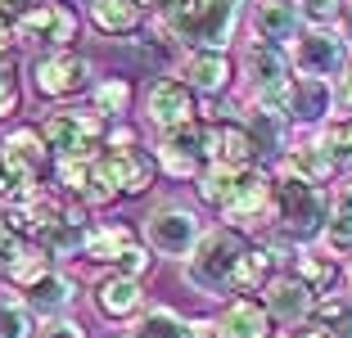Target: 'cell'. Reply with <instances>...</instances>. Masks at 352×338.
Returning <instances> with one entry per match:
<instances>
[{
	"label": "cell",
	"instance_id": "cell-1",
	"mask_svg": "<svg viewBox=\"0 0 352 338\" xmlns=\"http://www.w3.org/2000/svg\"><path fill=\"white\" fill-rule=\"evenodd\" d=\"M235 19L239 0H172L163 10V32L190 50H226Z\"/></svg>",
	"mask_w": 352,
	"mask_h": 338
},
{
	"label": "cell",
	"instance_id": "cell-33",
	"mask_svg": "<svg viewBox=\"0 0 352 338\" xmlns=\"http://www.w3.org/2000/svg\"><path fill=\"white\" fill-rule=\"evenodd\" d=\"M36 334V311L19 293L0 297V338H32Z\"/></svg>",
	"mask_w": 352,
	"mask_h": 338
},
{
	"label": "cell",
	"instance_id": "cell-30",
	"mask_svg": "<svg viewBox=\"0 0 352 338\" xmlns=\"http://www.w3.org/2000/svg\"><path fill=\"white\" fill-rule=\"evenodd\" d=\"M321 239L334 257H352V194H339V203L330 207V221H325Z\"/></svg>",
	"mask_w": 352,
	"mask_h": 338
},
{
	"label": "cell",
	"instance_id": "cell-45",
	"mask_svg": "<svg viewBox=\"0 0 352 338\" xmlns=\"http://www.w3.org/2000/svg\"><path fill=\"white\" fill-rule=\"evenodd\" d=\"M104 144H109V149H135V135L126 131V126H118V131L104 135Z\"/></svg>",
	"mask_w": 352,
	"mask_h": 338
},
{
	"label": "cell",
	"instance_id": "cell-38",
	"mask_svg": "<svg viewBox=\"0 0 352 338\" xmlns=\"http://www.w3.org/2000/svg\"><path fill=\"white\" fill-rule=\"evenodd\" d=\"M298 5V19H307L311 27H325L343 14V0H294Z\"/></svg>",
	"mask_w": 352,
	"mask_h": 338
},
{
	"label": "cell",
	"instance_id": "cell-23",
	"mask_svg": "<svg viewBox=\"0 0 352 338\" xmlns=\"http://www.w3.org/2000/svg\"><path fill=\"white\" fill-rule=\"evenodd\" d=\"M5 275L19 289H32L41 275H50V253H45L36 239H19V248H14L10 262H5Z\"/></svg>",
	"mask_w": 352,
	"mask_h": 338
},
{
	"label": "cell",
	"instance_id": "cell-11",
	"mask_svg": "<svg viewBox=\"0 0 352 338\" xmlns=\"http://www.w3.org/2000/svg\"><path fill=\"white\" fill-rule=\"evenodd\" d=\"M45 158H50V149H45L41 131H32V126H19V131H10L0 140V167L14 181H23L28 190H36V181L45 172Z\"/></svg>",
	"mask_w": 352,
	"mask_h": 338
},
{
	"label": "cell",
	"instance_id": "cell-24",
	"mask_svg": "<svg viewBox=\"0 0 352 338\" xmlns=\"http://www.w3.org/2000/svg\"><path fill=\"white\" fill-rule=\"evenodd\" d=\"M289 117H298V122H325V117H330V82H311V77H294Z\"/></svg>",
	"mask_w": 352,
	"mask_h": 338
},
{
	"label": "cell",
	"instance_id": "cell-44",
	"mask_svg": "<svg viewBox=\"0 0 352 338\" xmlns=\"http://www.w3.org/2000/svg\"><path fill=\"white\" fill-rule=\"evenodd\" d=\"M14 248H19V235H14L10 225L0 221V267H5V262H10V253H14Z\"/></svg>",
	"mask_w": 352,
	"mask_h": 338
},
{
	"label": "cell",
	"instance_id": "cell-35",
	"mask_svg": "<svg viewBox=\"0 0 352 338\" xmlns=\"http://www.w3.org/2000/svg\"><path fill=\"white\" fill-rule=\"evenodd\" d=\"M126 104H131V86L122 77H104L95 86V113L100 117H118V113H126Z\"/></svg>",
	"mask_w": 352,
	"mask_h": 338
},
{
	"label": "cell",
	"instance_id": "cell-5",
	"mask_svg": "<svg viewBox=\"0 0 352 338\" xmlns=\"http://www.w3.org/2000/svg\"><path fill=\"white\" fill-rule=\"evenodd\" d=\"M212 149H217V122H186L163 131L158 140V163L167 167L172 176H199L204 167H212Z\"/></svg>",
	"mask_w": 352,
	"mask_h": 338
},
{
	"label": "cell",
	"instance_id": "cell-6",
	"mask_svg": "<svg viewBox=\"0 0 352 338\" xmlns=\"http://www.w3.org/2000/svg\"><path fill=\"white\" fill-rule=\"evenodd\" d=\"M14 41L32 45V50H68V45L77 41V14L68 10V5H50V0H41L36 10H28L19 19V27H14Z\"/></svg>",
	"mask_w": 352,
	"mask_h": 338
},
{
	"label": "cell",
	"instance_id": "cell-9",
	"mask_svg": "<svg viewBox=\"0 0 352 338\" xmlns=\"http://www.w3.org/2000/svg\"><path fill=\"white\" fill-rule=\"evenodd\" d=\"M54 181H59V194L73 199V203L82 207H95V203H113L118 190L113 181L104 176L100 158H59V167H54Z\"/></svg>",
	"mask_w": 352,
	"mask_h": 338
},
{
	"label": "cell",
	"instance_id": "cell-19",
	"mask_svg": "<svg viewBox=\"0 0 352 338\" xmlns=\"http://www.w3.org/2000/svg\"><path fill=\"white\" fill-rule=\"evenodd\" d=\"M186 86L190 91H199L208 100V95H221L230 86V59L226 50H195L186 59Z\"/></svg>",
	"mask_w": 352,
	"mask_h": 338
},
{
	"label": "cell",
	"instance_id": "cell-2",
	"mask_svg": "<svg viewBox=\"0 0 352 338\" xmlns=\"http://www.w3.org/2000/svg\"><path fill=\"white\" fill-rule=\"evenodd\" d=\"M330 207L334 203L325 194V185H311L289 172H280L271 181V216L289 239H316L330 221Z\"/></svg>",
	"mask_w": 352,
	"mask_h": 338
},
{
	"label": "cell",
	"instance_id": "cell-3",
	"mask_svg": "<svg viewBox=\"0 0 352 338\" xmlns=\"http://www.w3.org/2000/svg\"><path fill=\"white\" fill-rule=\"evenodd\" d=\"M244 239L235 230H208L195 244V253L186 257V280L208 297H226L239 289V257H244Z\"/></svg>",
	"mask_w": 352,
	"mask_h": 338
},
{
	"label": "cell",
	"instance_id": "cell-29",
	"mask_svg": "<svg viewBox=\"0 0 352 338\" xmlns=\"http://www.w3.org/2000/svg\"><path fill=\"white\" fill-rule=\"evenodd\" d=\"M131 338H190V320L176 316L172 307H149L145 316L135 320Z\"/></svg>",
	"mask_w": 352,
	"mask_h": 338
},
{
	"label": "cell",
	"instance_id": "cell-7",
	"mask_svg": "<svg viewBox=\"0 0 352 338\" xmlns=\"http://www.w3.org/2000/svg\"><path fill=\"white\" fill-rule=\"evenodd\" d=\"M145 235H149V248L163 257H190L195 244L204 239V225L190 207L181 203H158L145 221Z\"/></svg>",
	"mask_w": 352,
	"mask_h": 338
},
{
	"label": "cell",
	"instance_id": "cell-49",
	"mask_svg": "<svg viewBox=\"0 0 352 338\" xmlns=\"http://www.w3.org/2000/svg\"><path fill=\"white\" fill-rule=\"evenodd\" d=\"M302 338H330V334H325V329H316V334H302Z\"/></svg>",
	"mask_w": 352,
	"mask_h": 338
},
{
	"label": "cell",
	"instance_id": "cell-47",
	"mask_svg": "<svg viewBox=\"0 0 352 338\" xmlns=\"http://www.w3.org/2000/svg\"><path fill=\"white\" fill-rule=\"evenodd\" d=\"M339 19H343V32H348V41H352V0H343V14H339Z\"/></svg>",
	"mask_w": 352,
	"mask_h": 338
},
{
	"label": "cell",
	"instance_id": "cell-4",
	"mask_svg": "<svg viewBox=\"0 0 352 338\" xmlns=\"http://www.w3.org/2000/svg\"><path fill=\"white\" fill-rule=\"evenodd\" d=\"M41 140L59 158H100L95 149L104 144V117L95 109H59L45 117Z\"/></svg>",
	"mask_w": 352,
	"mask_h": 338
},
{
	"label": "cell",
	"instance_id": "cell-46",
	"mask_svg": "<svg viewBox=\"0 0 352 338\" xmlns=\"http://www.w3.org/2000/svg\"><path fill=\"white\" fill-rule=\"evenodd\" d=\"M339 100H343V109H352V59L339 72Z\"/></svg>",
	"mask_w": 352,
	"mask_h": 338
},
{
	"label": "cell",
	"instance_id": "cell-25",
	"mask_svg": "<svg viewBox=\"0 0 352 338\" xmlns=\"http://www.w3.org/2000/svg\"><path fill=\"white\" fill-rule=\"evenodd\" d=\"M253 140L244 122H217V149H212V167H253Z\"/></svg>",
	"mask_w": 352,
	"mask_h": 338
},
{
	"label": "cell",
	"instance_id": "cell-12",
	"mask_svg": "<svg viewBox=\"0 0 352 338\" xmlns=\"http://www.w3.org/2000/svg\"><path fill=\"white\" fill-rule=\"evenodd\" d=\"M221 216L230 221V230H235V225H262L271 216V176L262 172V167H244L239 181H235L230 203L221 207Z\"/></svg>",
	"mask_w": 352,
	"mask_h": 338
},
{
	"label": "cell",
	"instance_id": "cell-27",
	"mask_svg": "<svg viewBox=\"0 0 352 338\" xmlns=\"http://www.w3.org/2000/svg\"><path fill=\"white\" fill-rule=\"evenodd\" d=\"M91 23L109 36H126L140 27V5L135 0H91Z\"/></svg>",
	"mask_w": 352,
	"mask_h": 338
},
{
	"label": "cell",
	"instance_id": "cell-36",
	"mask_svg": "<svg viewBox=\"0 0 352 338\" xmlns=\"http://www.w3.org/2000/svg\"><path fill=\"white\" fill-rule=\"evenodd\" d=\"M316 144H321L339 167H352V117H348V122H325Z\"/></svg>",
	"mask_w": 352,
	"mask_h": 338
},
{
	"label": "cell",
	"instance_id": "cell-26",
	"mask_svg": "<svg viewBox=\"0 0 352 338\" xmlns=\"http://www.w3.org/2000/svg\"><path fill=\"white\" fill-rule=\"evenodd\" d=\"M244 131H249L258 158H280V149H285V117H280V113L253 109L249 117H244Z\"/></svg>",
	"mask_w": 352,
	"mask_h": 338
},
{
	"label": "cell",
	"instance_id": "cell-43",
	"mask_svg": "<svg viewBox=\"0 0 352 338\" xmlns=\"http://www.w3.org/2000/svg\"><path fill=\"white\" fill-rule=\"evenodd\" d=\"M325 334H330V338H352V307H348V311H339V316L325 325Z\"/></svg>",
	"mask_w": 352,
	"mask_h": 338
},
{
	"label": "cell",
	"instance_id": "cell-48",
	"mask_svg": "<svg viewBox=\"0 0 352 338\" xmlns=\"http://www.w3.org/2000/svg\"><path fill=\"white\" fill-rule=\"evenodd\" d=\"M135 5H140V10H167L172 0H135Z\"/></svg>",
	"mask_w": 352,
	"mask_h": 338
},
{
	"label": "cell",
	"instance_id": "cell-18",
	"mask_svg": "<svg viewBox=\"0 0 352 338\" xmlns=\"http://www.w3.org/2000/svg\"><path fill=\"white\" fill-rule=\"evenodd\" d=\"M298 5L294 0H258L253 5V32H258V41H294L298 36Z\"/></svg>",
	"mask_w": 352,
	"mask_h": 338
},
{
	"label": "cell",
	"instance_id": "cell-34",
	"mask_svg": "<svg viewBox=\"0 0 352 338\" xmlns=\"http://www.w3.org/2000/svg\"><path fill=\"white\" fill-rule=\"evenodd\" d=\"M294 275L311 289V293H325L334 284V267L330 257H316V253H294Z\"/></svg>",
	"mask_w": 352,
	"mask_h": 338
},
{
	"label": "cell",
	"instance_id": "cell-8",
	"mask_svg": "<svg viewBox=\"0 0 352 338\" xmlns=\"http://www.w3.org/2000/svg\"><path fill=\"white\" fill-rule=\"evenodd\" d=\"M294 68H298V77H311V82H330V77H339L343 63H348V45H343V36H334V32L325 27H307L294 36Z\"/></svg>",
	"mask_w": 352,
	"mask_h": 338
},
{
	"label": "cell",
	"instance_id": "cell-40",
	"mask_svg": "<svg viewBox=\"0 0 352 338\" xmlns=\"http://www.w3.org/2000/svg\"><path fill=\"white\" fill-rule=\"evenodd\" d=\"M118 271H122V275H131V280H140V275L149 271V248H140V244H135L131 253H126L122 262H118Z\"/></svg>",
	"mask_w": 352,
	"mask_h": 338
},
{
	"label": "cell",
	"instance_id": "cell-28",
	"mask_svg": "<svg viewBox=\"0 0 352 338\" xmlns=\"http://www.w3.org/2000/svg\"><path fill=\"white\" fill-rule=\"evenodd\" d=\"M32 311H45V316H59V311H68V302H73V280L68 275H41L36 284L28 289V297H23Z\"/></svg>",
	"mask_w": 352,
	"mask_h": 338
},
{
	"label": "cell",
	"instance_id": "cell-14",
	"mask_svg": "<svg viewBox=\"0 0 352 338\" xmlns=\"http://www.w3.org/2000/svg\"><path fill=\"white\" fill-rule=\"evenodd\" d=\"M104 176L113 181L118 194H145L149 185H154V158L140 154V144L135 149H109V154L100 158Z\"/></svg>",
	"mask_w": 352,
	"mask_h": 338
},
{
	"label": "cell",
	"instance_id": "cell-15",
	"mask_svg": "<svg viewBox=\"0 0 352 338\" xmlns=\"http://www.w3.org/2000/svg\"><path fill=\"white\" fill-rule=\"evenodd\" d=\"M262 307H267L271 320H280V325H298V320L311 316V289L302 284L298 275H271Z\"/></svg>",
	"mask_w": 352,
	"mask_h": 338
},
{
	"label": "cell",
	"instance_id": "cell-37",
	"mask_svg": "<svg viewBox=\"0 0 352 338\" xmlns=\"http://www.w3.org/2000/svg\"><path fill=\"white\" fill-rule=\"evenodd\" d=\"M14 109H19V63L10 45H0V117H10Z\"/></svg>",
	"mask_w": 352,
	"mask_h": 338
},
{
	"label": "cell",
	"instance_id": "cell-50",
	"mask_svg": "<svg viewBox=\"0 0 352 338\" xmlns=\"http://www.w3.org/2000/svg\"><path fill=\"white\" fill-rule=\"evenodd\" d=\"M348 280H352V262H348Z\"/></svg>",
	"mask_w": 352,
	"mask_h": 338
},
{
	"label": "cell",
	"instance_id": "cell-41",
	"mask_svg": "<svg viewBox=\"0 0 352 338\" xmlns=\"http://www.w3.org/2000/svg\"><path fill=\"white\" fill-rule=\"evenodd\" d=\"M41 338H86V329L77 325V320H59V316H54L50 325L41 329Z\"/></svg>",
	"mask_w": 352,
	"mask_h": 338
},
{
	"label": "cell",
	"instance_id": "cell-16",
	"mask_svg": "<svg viewBox=\"0 0 352 338\" xmlns=\"http://www.w3.org/2000/svg\"><path fill=\"white\" fill-rule=\"evenodd\" d=\"M217 338H271V311L258 297H235L217 320Z\"/></svg>",
	"mask_w": 352,
	"mask_h": 338
},
{
	"label": "cell",
	"instance_id": "cell-10",
	"mask_svg": "<svg viewBox=\"0 0 352 338\" xmlns=\"http://www.w3.org/2000/svg\"><path fill=\"white\" fill-rule=\"evenodd\" d=\"M91 59L77 50H59V54H45L41 63H36V91L45 95V100H68V95H82L86 86H91Z\"/></svg>",
	"mask_w": 352,
	"mask_h": 338
},
{
	"label": "cell",
	"instance_id": "cell-20",
	"mask_svg": "<svg viewBox=\"0 0 352 338\" xmlns=\"http://www.w3.org/2000/svg\"><path fill=\"white\" fill-rule=\"evenodd\" d=\"M244 72H249L253 91H267V86H280V82H294L289 77V54L271 41H253L244 50Z\"/></svg>",
	"mask_w": 352,
	"mask_h": 338
},
{
	"label": "cell",
	"instance_id": "cell-17",
	"mask_svg": "<svg viewBox=\"0 0 352 338\" xmlns=\"http://www.w3.org/2000/svg\"><path fill=\"white\" fill-rule=\"evenodd\" d=\"M140 302H145V289H140V280L122 275V271H109V275L95 284V307L104 311V316H135L140 311Z\"/></svg>",
	"mask_w": 352,
	"mask_h": 338
},
{
	"label": "cell",
	"instance_id": "cell-39",
	"mask_svg": "<svg viewBox=\"0 0 352 338\" xmlns=\"http://www.w3.org/2000/svg\"><path fill=\"white\" fill-rule=\"evenodd\" d=\"M28 194H32L28 185H23V181H14V176L5 172V167H0V203H5V207H14V203H23Z\"/></svg>",
	"mask_w": 352,
	"mask_h": 338
},
{
	"label": "cell",
	"instance_id": "cell-21",
	"mask_svg": "<svg viewBox=\"0 0 352 338\" xmlns=\"http://www.w3.org/2000/svg\"><path fill=\"white\" fill-rule=\"evenodd\" d=\"M280 172L302 176V181H311V185H325L334 172H339V163H334V158L325 154L316 140H302V144H294V149H285V158H280Z\"/></svg>",
	"mask_w": 352,
	"mask_h": 338
},
{
	"label": "cell",
	"instance_id": "cell-13",
	"mask_svg": "<svg viewBox=\"0 0 352 338\" xmlns=\"http://www.w3.org/2000/svg\"><path fill=\"white\" fill-rule=\"evenodd\" d=\"M145 113H149V122H154L158 131L186 126V122H195V91H190L186 82H176V77H163V82L149 86Z\"/></svg>",
	"mask_w": 352,
	"mask_h": 338
},
{
	"label": "cell",
	"instance_id": "cell-32",
	"mask_svg": "<svg viewBox=\"0 0 352 338\" xmlns=\"http://www.w3.org/2000/svg\"><path fill=\"white\" fill-rule=\"evenodd\" d=\"M276 262L280 257L267 244H249L239 257V289H267V280L276 275Z\"/></svg>",
	"mask_w": 352,
	"mask_h": 338
},
{
	"label": "cell",
	"instance_id": "cell-22",
	"mask_svg": "<svg viewBox=\"0 0 352 338\" xmlns=\"http://www.w3.org/2000/svg\"><path fill=\"white\" fill-rule=\"evenodd\" d=\"M131 248H135V230L122 225V221H109V225H100V230H86V248H82V253L91 257V262L118 267Z\"/></svg>",
	"mask_w": 352,
	"mask_h": 338
},
{
	"label": "cell",
	"instance_id": "cell-42",
	"mask_svg": "<svg viewBox=\"0 0 352 338\" xmlns=\"http://www.w3.org/2000/svg\"><path fill=\"white\" fill-rule=\"evenodd\" d=\"M41 0H0V19H23L28 10H36Z\"/></svg>",
	"mask_w": 352,
	"mask_h": 338
},
{
	"label": "cell",
	"instance_id": "cell-31",
	"mask_svg": "<svg viewBox=\"0 0 352 338\" xmlns=\"http://www.w3.org/2000/svg\"><path fill=\"white\" fill-rule=\"evenodd\" d=\"M239 172H244V167H204V172H199V199L221 212V207L230 203V194H235Z\"/></svg>",
	"mask_w": 352,
	"mask_h": 338
}]
</instances>
